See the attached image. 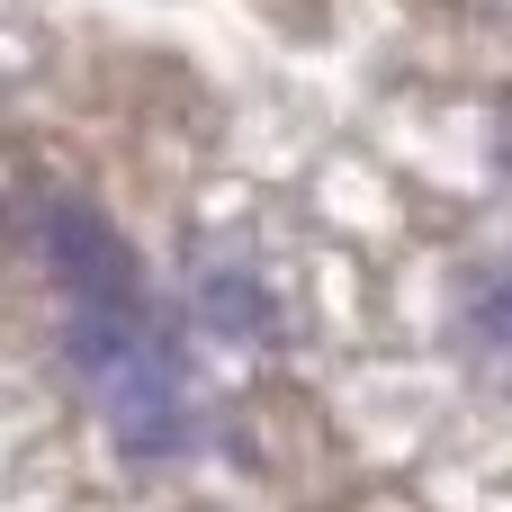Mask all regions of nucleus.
<instances>
[{
    "mask_svg": "<svg viewBox=\"0 0 512 512\" xmlns=\"http://www.w3.org/2000/svg\"><path fill=\"white\" fill-rule=\"evenodd\" d=\"M477 333H486V342H495V351L512 360V270L495 279V288H486V297H477Z\"/></svg>",
    "mask_w": 512,
    "mask_h": 512,
    "instance_id": "3",
    "label": "nucleus"
},
{
    "mask_svg": "<svg viewBox=\"0 0 512 512\" xmlns=\"http://www.w3.org/2000/svg\"><path fill=\"white\" fill-rule=\"evenodd\" d=\"M63 360L72 378L90 387L99 423L117 432V450L153 459L189 432V405H180V360L171 342L144 324V315H72L63 324Z\"/></svg>",
    "mask_w": 512,
    "mask_h": 512,
    "instance_id": "1",
    "label": "nucleus"
},
{
    "mask_svg": "<svg viewBox=\"0 0 512 512\" xmlns=\"http://www.w3.org/2000/svg\"><path fill=\"white\" fill-rule=\"evenodd\" d=\"M36 252L54 270V288L72 297V315H135V252L90 198H72V189L45 198L36 207Z\"/></svg>",
    "mask_w": 512,
    "mask_h": 512,
    "instance_id": "2",
    "label": "nucleus"
}]
</instances>
